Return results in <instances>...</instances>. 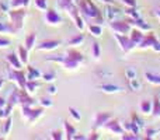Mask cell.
Wrapping results in <instances>:
<instances>
[{
	"mask_svg": "<svg viewBox=\"0 0 160 140\" xmlns=\"http://www.w3.org/2000/svg\"><path fill=\"white\" fill-rule=\"evenodd\" d=\"M61 44L62 42L59 39H45L37 46V51H55L61 46Z\"/></svg>",
	"mask_w": 160,
	"mask_h": 140,
	"instance_id": "8fae6325",
	"label": "cell"
},
{
	"mask_svg": "<svg viewBox=\"0 0 160 140\" xmlns=\"http://www.w3.org/2000/svg\"><path fill=\"white\" fill-rule=\"evenodd\" d=\"M42 79L48 83H52L53 80H55V73H53V71H51V73H44L42 74Z\"/></svg>",
	"mask_w": 160,
	"mask_h": 140,
	"instance_id": "f6af8a7d",
	"label": "cell"
},
{
	"mask_svg": "<svg viewBox=\"0 0 160 140\" xmlns=\"http://www.w3.org/2000/svg\"><path fill=\"white\" fill-rule=\"evenodd\" d=\"M91 53H93L94 59H100V56H101V48H100L98 42H93V45H91Z\"/></svg>",
	"mask_w": 160,
	"mask_h": 140,
	"instance_id": "8d00e7d4",
	"label": "cell"
},
{
	"mask_svg": "<svg viewBox=\"0 0 160 140\" xmlns=\"http://www.w3.org/2000/svg\"><path fill=\"white\" fill-rule=\"evenodd\" d=\"M143 36H145V32H142L141 30H138V28H132V31H131V34H129V38L133 41V44L138 46L139 44H141V41L143 39Z\"/></svg>",
	"mask_w": 160,
	"mask_h": 140,
	"instance_id": "ac0fdd59",
	"label": "cell"
},
{
	"mask_svg": "<svg viewBox=\"0 0 160 140\" xmlns=\"http://www.w3.org/2000/svg\"><path fill=\"white\" fill-rule=\"evenodd\" d=\"M83 62H84V56H83L82 52H79L78 49H69L66 52V56H63L62 65L69 70H75V69H78Z\"/></svg>",
	"mask_w": 160,
	"mask_h": 140,
	"instance_id": "7a4b0ae2",
	"label": "cell"
},
{
	"mask_svg": "<svg viewBox=\"0 0 160 140\" xmlns=\"http://www.w3.org/2000/svg\"><path fill=\"white\" fill-rule=\"evenodd\" d=\"M122 4H125L127 7H138V3L136 0H121Z\"/></svg>",
	"mask_w": 160,
	"mask_h": 140,
	"instance_id": "c3c4849f",
	"label": "cell"
},
{
	"mask_svg": "<svg viewBox=\"0 0 160 140\" xmlns=\"http://www.w3.org/2000/svg\"><path fill=\"white\" fill-rule=\"evenodd\" d=\"M18 90H20V88H16V90L11 91L10 97L7 98V104L13 105V107H16L17 104H20V101H18Z\"/></svg>",
	"mask_w": 160,
	"mask_h": 140,
	"instance_id": "4dcf8cb0",
	"label": "cell"
},
{
	"mask_svg": "<svg viewBox=\"0 0 160 140\" xmlns=\"http://www.w3.org/2000/svg\"><path fill=\"white\" fill-rule=\"evenodd\" d=\"M6 59H7V62L10 63V66L14 67V69H21V67H22L21 60H20L18 55H16V52L8 53V55L6 56Z\"/></svg>",
	"mask_w": 160,
	"mask_h": 140,
	"instance_id": "e0dca14e",
	"label": "cell"
},
{
	"mask_svg": "<svg viewBox=\"0 0 160 140\" xmlns=\"http://www.w3.org/2000/svg\"><path fill=\"white\" fill-rule=\"evenodd\" d=\"M150 49H153V51H155V52L160 53V41H159V39L155 42V44L152 45V48H150Z\"/></svg>",
	"mask_w": 160,
	"mask_h": 140,
	"instance_id": "681fc988",
	"label": "cell"
},
{
	"mask_svg": "<svg viewBox=\"0 0 160 140\" xmlns=\"http://www.w3.org/2000/svg\"><path fill=\"white\" fill-rule=\"evenodd\" d=\"M45 20H47V22L51 25H58L62 22L61 14L56 10H53V8H47V10H45Z\"/></svg>",
	"mask_w": 160,
	"mask_h": 140,
	"instance_id": "30bf717a",
	"label": "cell"
},
{
	"mask_svg": "<svg viewBox=\"0 0 160 140\" xmlns=\"http://www.w3.org/2000/svg\"><path fill=\"white\" fill-rule=\"evenodd\" d=\"M10 44H11L10 39L4 38V36H0V48H7L10 46Z\"/></svg>",
	"mask_w": 160,
	"mask_h": 140,
	"instance_id": "7dc6e473",
	"label": "cell"
},
{
	"mask_svg": "<svg viewBox=\"0 0 160 140\" xmlns=\"http://www.w3.org/2000/svg\"><path fill=\"white\" fill-rule=\"evenodd\" d=\"M42 115H44V107L32 108V105H22V116L27 119L28 123H34Z\"/></svg>",
	"mask_w": 160,
	"mask_h": 140,
	"instance_id": "5b68a950",
	"label": "cell"
},
{
	"mask_svg": "<svg viewBox=\"0 0 160 140\" xmlns=\"http://www.w3.org/2000/svg\"><path fill=\"white\" fill-rule=\"evenodd\" d=\"M63 125H65V135H66L65 138L69 139V140H72L73 138H75V135H76V128L73 126L72 123H69L68 121H65Z\"/></svg>",
	"mask_w": 160,
	"mask_h": 140,
	"instance_id": "7402d4cb",
	"label": "cell"
},
{
	"mask_svg": "<svg viewBox=\"0 0 160 140\" xmlns=\"http://www.w3.org/2000/svg\"><path fill=\"white\" fill-rule=\"evenodd\" d=\"M102 128H104L105 130H108L110 133H112V135H117V136H122L125 133L124 126H122V125L119 123L117 119H112V118H111L110 121H108Z\"/></svg>",
	"mask_w": 160,
	"mask_h": 140,
	"instance_id": "ba28073f",
	"label": "cell"
},
{
	"mask_svg": "<svg viewBox=\"0 0 160 140\" xmlns=\"http://www.w3.org/2000/svg\"><path fill=\"white\" fill-rule=\"evenodd\" d=\"M98 88L105 94H118L122 91V88L117 84H110V83H105V84H100Z\"/></svg>",
	"mask_w": 160,
	"mask_h": 140,
	"instance_id": "2e32d148",
	"label": "cell"
},
{
	"mask_svg": "<svg viewBox=\"0 0 160 140\" xmlns=\"http://www.w3.org/2000/svg\"><path fill=\"white\" fill-rule=\"evenodd\" d=\"M124 14V10L118 8L115 4H107L104 10V18L107 20L108 22L115 21V20H119L121 16Z\"/></svg>",
	"mask_w": 160,
	"mask_h": 140,
	"instance_id": "52a82bcc",
	"label": "cell"
},
{
	"mask_svg": "<svg viewBox=\"0 0 160 140\" xmlns=\"http://www.w3.org/2000/svg\"><path fill=\"white\" fill-rule=\"evenodd\" d=\"M0 7H2L3 10H8V7H10V6H4V3H0Z\"/></svg>",
	"mask_w": 160,
	"mask_h": 140,
	"instance_id": "9f6ffc18",
	"label": "cell"
},
{
	"mask_svg": "<svg viewBox=\"0 0 160 140\" xmlns=\"http://www.w3.org/2000/svg\"><path fill=\"white\" fill-rule=\"evenodd\" d=\"M78 7L83 18L88 22H96V24H102L104 22V14H101L100 8L94 4L93 0H80L78 3Z\"/></svg>",
	"mask_w": 160,
	"mask_h": 140,
	"instance_id": "6da1fadb",
	"label": "cell"
},
{
	"mask_svg": "<svg viewBox=\"0 0 160 140\" xmlns=\"http://www.w3.org/2000/svg\"><path fill=\"white\" fill-rule=\"evenodd\" d=\"M97 74H98V77H100V79H108V77H111V76H112V73H111V71L104 70V69H100V70H97Z\"/></svg>",
	"mask_w": 160,
	"mask_h": 140,
	"instance_id": "b9f144b4",
	"label": "cell"
},
{
	"mask_svg": "<svg viewBox=\"0 0 160 140\" xmlns=\"http://www.w3.org/2000/svg\"><path fill=\"white\" fill-rule=\"evenodd\" d=\"M128 87H129V90H132V91H141L142 81L138 79V77H135V79H132V80H128Z\"/></svg>",
	"mask_w": 160,
	"mask_h": 140,
	"instance_id": "484cf974",
	"label": "cell"
},
{
	"mask_svg": "<svg viewBox=\"0 0 160 140\" xmlns=\"http://www.w3.org/2000/svg\"><path fill=\"white\" fill-rule=\"evenodd\" d=\"M11 123H13V119H11V116H7V118H6V121H4V126H3V133H4V136L10 133Z\"/></svg>",
	"mask_w": 160,
	"mask_h": 140,
	"instance_id": "74e56055",
	"label": "cell"
},
{
	"mask_svg": "<svg viewBox=\"0 0 160 140\" xmlns=\"http://www.w3.org/2000/svg\"><path fill=\"white\" fill-rule=\"evenodd\" d=\"M83 41H84V35H83V34H78V35H75L72 39H69L68 44H69L70 46H79V45L83 44Z\"/></svg>",
	"mask_w": 160,
	"mask_h": 140,
	"instance_id": "836d02e7",
	"label": "cell"
},
{
	"mask_svg": "<svg viewBox=\"0 0 160 140\" xmlns=\"http://www.w3.org/2000/svg\"><path fill=\"white\" fill-rule=\"evenodd\" d=\"M88 31L93 36H101L102 34V27L101 24H96V22H90L88 24Z\"/></svg>",
	"mask_w": 160,
	"mask_h": 140,
	"instance_id": "cb8c5ba5",
	"label": "cell"
},
{
	"mask_svg": "<svg viewBox=\"0 0 160 140\" xmlns=\"http://www.w3.org/2000/svg\"><path fill=\"white\" fill-rule=\"evenodd\" d=\"M121 139H124V140H136V139H139V136L138 135H135V133H132V132H125L124 135L121 136Z\"/></svg>",
	"mask_w": 160,
	"mask_h": 140,
	"instance_id": "ee69618b",
	"label": "cell"
},
{
	"mask_svg": "<svg viewBox=\"0 0 160 140\" xmlns=\"http://www.w3.org/2000/svg\"><path fill=\"white\" fill-rule=\"evenodd\" d=\"M98 2L105 3V4H115V3H114V0H98Z\"/></svg>",
	"mask_w": 160,
	"mask_h": 140,
	"instance_id": "db71d44e",
	"label": "cell"
},
{
	"mask_svg": "<svg viewBox=\"0 0 160 140\" xmlns=\"http://www.w3.org/2000/svg\"><path fill=\"white\" fill-rule=\"evenodd\" d=\"M152 104H153L152 105V115L159 119L160 118V98L159 97H155Z\"/></svg>",
	"mask_w": 160,
	"mask_h": 140,
	"instance_id": "f546056e",
	"label": "cell"
},
{
	"mask_svg": "<svg viewBox=\"0 0 160 140\" xmlns=\"http://www.w3.org/2000/svg\"><path fill=\"white\" fill-rule=\"evenodd\" d=\"M63 135H65V133L62 132V130H53V132L51 133V138H52L53 140H62L65 138Z\"/></svg>",
	"mask_w": 160,
	"mask_h": 140,
	"instance_id": "7bdbcfd3",
	"label": "cell"
},
{
	"mask_svg": "<svg viewBox=\"0 0 160 140\" xmlns=\"http://www.w3.org/2000/svg\"><path fill=\"white\" fill-rule=\"evenodd\" d=\"M18 101H20V104H22V105H34L35 104V99L30 95V93H28L25 88H20L18 90Z\"/></svg>",
	"mask_w": 160,
	"mask_h": 140,
	"instance_id": "5bb4252c",
	"label": "cell"
},
{
	"mask_svg": "<svg viewBox=\"0 0 160 140\" xmlns=\"http://www.w3.org/2000/svg\"><path fill=\"white\" fill-rule=\"evenodd\" d=\"M128 21L131 22V25H132L133 28H138V30H141L142 32H149V31H152V27H150V24H148L145 20H142V17L141 18H138V20H128Z\"/></svg>",
	"mask_w": 160,
	"mask_h": 140,
	"instance_id": "9a60e30c",
	"label": "cell"
},
{
	"mask_svg": "<svg viewBox=\"0 0 160 140\" xmlns=\"http://www.w3.org/2000/svg\"><path fill=\"white\" fill-rule=\"evenodd\" d=\"M39 104H41L42 107H52L53 102H52V99H51V98H45V97H44V98L39 99Z\"/></svg>",
	"mask_w": 160,
	"mask_h": 140,
	"instance_id": "bcb514c9",
	"label": "cell"
},
{
	"mask_svg": "<svg viewBox=\"0 0 160 140\" xmlns=\"http://www.w3.org/2000/svg\"><path fill=\"white\" fill-rule=\"evenodd\" d=\"M47 91H48V94H51V95H53V94H56V93H58V88H56L55 85H49Z\"/></svg>",
	"mask_w": 160,
	"mask_h": 140,
	"instance_id": "f907efd6",
	"label": "cell"
},
{
	"mask_svg": "<svg viewBox=\"0 0 160 140\" xmlns=\"http://www.w3.org/2000/svg\"><path fill=\"white\" fill-rule=\"evenodd\" d=\"M4 85V79H0V88Z\"/></svg>",
	"mask_w": 160,
	"mask_h": 140,
	"instance_id": "6f0895ef",
	"label": "cell"
},
{
	"mask_svg": "<svg viewBox=\"0 0 160 140\" xmlns=\"http://www.w3.org/2000/svg\"><path fill=\"white\" fill-rule=\"evenodd\" d=\"M35 6H37V8H38V10L45 11L48 8V2H47V0H35Z\"/></svg>",
	"mask_w": 160,
	"mask_h": 140,
	"instance_id": "60d3db41",
	"label": "cell"
},
{
	"mask_svg": "<svg viewBox=\"0 0 160 140\" xmlns=\"http://www.w3.org/2000/svg\"><path fill=\"white\" fill-rule=\"evenodd\" d=\"M155 16H156V17H158V18L160 20V6H159V7L155 10Z\"/></svg>",
	"mask_w": 160,
	"mask_h": 140,
	"instance_id": "11a10c76",
	"label": "cell"
},
{
	"mask_svg": "<svg viewBox=\"0 0 160 140\" xmlns=\"http://www.w3.org/2000/svg\"><path fill=\"white\" fill-rule=\"evenodd\" d=\"M69 113H70V116H72L75 121H82V115H80V112L76 108H73V107H69Z\"/></svg>",
	"mask_w": 160,
	"mask_h": 140,
	"instance_id": "ab89813d",
	"label": "cell"
},
{
	"mask_svg": "<svg viewBox=\"0 0 160 140\" xmlns=\"http://www.w3.org/2000/svg\"><path fill=\"white\" fill-rule=\"evenodd\" d=\"M131 119H132V122H133V123H135L136 126H138L141 130L145 128V121L141 118V116L138 115V113H132V116H131Z\"/></svg>",
	"mask_w": 160,
	"mask_h": 140,
	"instance_id": "e575fe53",
	"label": "cell"
},
{
	"mask_svg": "<svg viewBox=\"0 0 160 140\" xmlns=\"http://www.w3.org/2000/svg\"><path fill=\"white\" fill-rule=\"evenodd\" d=\"M110 28L114 34H121V35H129L131 31H132V25L129 21H125V20H115V21L110 22Z\"/></svg>",
	"mask_w": 160,
	"mask_h": 140,
	"instance_id": "277c9868",
	"label": "cell"
},
{
	"mask_svg": "<svg viewBox=\"0 0 160 140\" xmlns=\"http://www.w3.org/2000/svg\"><path fill=\"white\" fill-rule=\"evenodd\" d=\"M10 77H11V80H14V81H17L18 83V85H20V88H25V84H27V74H25V71L24 70H21V69H10Z\"/></svg>",
	"mask_w": 160,
	"mask_h": 140,
	"instance_id": "9c48e42d",
	"label": "cell"
},
{
	"mask_svg": "<svg viewBox=\"0 0 160 140\" xmlns=\"http://www.w3.org/2000/svg\"><path fill=\"white\" fill-rule=\"evenodd\" d=\"M156 41H158V36L149 31V32L143 36V39L141 41V44L138 45V48L139 49H148V48H152V45L155 44Z\"/></svg>",
	"mask_w": 160,
	"mask_h": 140,
	"instance_id": "4fadbf2b",
	"label": "cell"
},
{
	"mask_svg": "<svg viewBox=\"0 0 160 140\" xmlns=\"http://www.w3.org/2000/svg\"><path fill=\"white\" fill-rule=\"evenodd\" d=\"M18 58H20V60H21L22 65L28 63V49L25 46H20L18 48Z\"/></svg>",
	"mask_w": 160,
	"mask_h": 140,
	"instance_id": "1f68e13d",
	"label": "cell"
},
{
	"mask_svg": "<svg viewBox=\"0 0 160 140\" xmlns=\"http://www.w3.org/2000/svg\"><path fill=\"white\" fill-rule=\"evenodd\" d=\"M39 83H38V80H27V84H25V90L28 91L30 94H32V93H35L37 90L39 88Z\"/></svg>",
	"mask_w": 160,
	"mask_h": 140,
	"instance_id": "d4e9b609",
	"label": "cell"
},
{
	"mask_svg": "<svg viewBox=\"0 0 160 140\" xmlns=\"http://www.w3.org/2000/svg\"><path fill=\"white\" fill-rule=\"evenodd\" d=\"M25 16H27V10H24V8H13V10L8 11L10 21H11L13 27L16 28L17 31H21L22 30Z\"/></svg>",
	"mask_w": 160,
	"mask_h": 140,
	"instance_id": "3957f363",
	"label": "cell"
},
{
	"mask_svg": "<svg viewBox=\"0 0 160 140\" xmlns=\"http://www.w3.org/2000/svg\"><path fill=\"white\" fill-rule=\"evenodd\" d=\"M135 77H138V73H136V70L133 69L132 66L125 67V79H127V80H132V79H135Z\"/></svg>",
	"mask_w": 160,
	"mask_h": 140,
	"instance_id": "d590c367",
	"label": "cell"
},
{
	"mask_svg": "<svg viewBox=\"0 0 160 140\" xmlns=\"http://www.w3.org/2000/svg\"><path fill=\"white\" fill-rule=\"evenodd\" d=\"M159 130L155 129V128H148L146 130H145V135H146V139H155L156 136H158Z\"/></svg>",
	"mask_w": 160,
	"mask_h": 140,
	"instance_id": "f35d334b",
	"label": "cell"
},
{
	"mask_svg": "<svg viewBox=\"0 0 160 140\" xmlns=\"http://www.w3.org/2000/svg\"><path fill=\"white\" fill-rule=\"evenodd\" d=\"M72 2H73V3H75V4H78V3L80 2V0H72Z\"/></svg>",
	"mask_w": 160,
	"mask_h": 140,
	"instance_id": "680465c9",
	"label": "cell"
},
{
	"mask_svg": "<svg viewBox=\"0 0 160 140\" xmlns=\"http://www.w3.org/2000/svg\"><path fill=\"white\" fill-rule=\"evenodd\" d=\"M17 30L13 27L11 22H2L0 21V34H16Z\"/></svg>",
	"mask_w": 160,
	"mask_h": 140,
	"instance_id": "603a6c76",
	"label": "cell"
},
{
	"mask_svg": "<svg viewBox=\"0 0 160 140\" xmlns=\"http://www.w3.org/2000/svg\"><path fill=\"white\" fill-rule=\"evenodd\" d=\"M112 118V113L111 112H97L94 116V128H102L107 123L110 119Z\"/></svg>",
	"mask_w": 160,
	"mask_h": 140,
	"instance_id": "7c38bea8",
	"label": "cell"
},
{
	"mask_svg": "<svg viewBox=\"0 0 160 140\" xmlns=\"http://www.w3.org/2000/svg\"><path fill=\"white\" fill-rule=\"evenodd\" d=\"M6 104H7V99L4 97H0V108H4Z\"/></svg>",
	"mask_w": 160,
	"mask_h": 140,
	"instance_id": "816d5d0a",
	"label": "cell"
},
{
	"mask_svg": "<svg viewBox=\"0 0 160 140\" xmlns=\"http://www.w3.org/2000/svg\"><path fill=\"white\" fill-rule=\"evenodd\" d=\"M124 14L127 17H129V20L141 18V13L138 11V8H136V7H125L124 8Z\"/></svg>",
	"mask_w": 160,
	"mask_h": 140,
	"instance_id": "44dd1931",
	"label": "cell"
},
{
	"mask_svg": "<svg viewBox=\"0 0 160 140\" xmlns=\"http://www.w3.org/2000/svg\"><path fill=\"white\" fill-rule=\"evenodd\" d=\"M35 41H37V34L31 32L30 35H27V38H25V48H27L28 51H31L35 46Z\"/></svg>",
	"mask_w": 160,
	"mask_h": 140,
	"instance_id": "83f0119b",
	"label": "cell"
},
{
	"mask_svg": "<svg viewBox=\"0 0 160 140\" xmlns=\"http://www.w3.org/2000/svg\"><path fill=\"white\" fill-rule=\"evenodd\" d=\"M152 101H148V99H145V101L141 102V112L143 113V115H150L152 113Z\"/></svg>",
	"mask_w": 160,
	"mask_h": 140,
	"instance_id": "f1b7e54d",
	"label": "cell"
},
{
	"mask_svg": "<svg viewBox=\"0 0 160 140\" xmlns=\"http://www.w3.org/2000/svg\"><path fill=\"white\" fill-rule=\"evenodd\" d=\"M145 79H146V81L150 83V84L160 87V76L159 74L152 73V71H146V73H145Z\"/></svg>",
	"mask_w": 160,
	"mask_h": 140,
	"instance_id": "ffe728a7",
	"label": "cell"
},
{
	"mask_svg": "<svg viewBox=\"0 0 160 140\" xmlns=\"http://www.w3.org/2000/svg\"><path fill=\"white\" fill-rule=\"evenodd\" d=\"M122 126H124L125 132H132V133H135V135H139V133H141V129H139V128L136 126V125L133 123L132 121H131V122H125V123H122Z\"/></svg>",
	"mask_w": 160,
	"mask_h": 140,
	"instance_id": "4316f807",
	"label": "cell"
},
{
	"mask_svg": "<svg viewBox=\"0 0 160 140\" xmlns=\"http://www.w3.org/2000/svg\"><path fill=\"white\" fill-rule=\"evenodd\" d=\"M42 79V73L34 66H27V80H38Z\"/></svg>",
	"mask_w": 160,
	"mask_h": 140,
	"instance_id": "d6986e66",
	"label": "cell"
},
{
	"mask_svg": "<svg viewBox=\"0 0 160 140\" xmlns=\"http://www.w3.org/2000/svg\"><path fill=\"white\" fill-rule=\"evenodd\" d=\"M88 139H100V135L97 132H93L91 133V136H88Z\"/></svg>",
	"mask_w": 160,
	"mask_h": 140,
	"instance_id": "f5cc1de1",
	"label": "cell"
},
{
	"mask_svg": "<svg viewBox=\"0 0 160 140\" xmlns=\"http://www.w3.org/2000/svg\"><path fill=\"white\" fill-rule=\"evenodd\" d=\"M114 38H115V41L118 42L119 48H121L122 51H124L125 53H129L133 49V48L136 46L135 44H133V41L129 38V35H121V34H114Z\"/></svg>",
	"mask_w": 160,
	"mask_h": 140,
	"instance_id": "8992f818",
	"label": "cell"
},
{
	"mask_svg": "<svg viewBox=\"0 0 160 140\" xmlns=\"http://www.w3.org/2000/svg\"><path fill=\"white\" fill-rule=\"evenodd\" d=\"M28 6H30V0H10V7L11 8L28 7Z\"/></svg>",
	"mask_w": 160,
	"mask_h": 140,
	"instance_id": "d6a6232c",
	"label": "cell"
}]
</instances>
